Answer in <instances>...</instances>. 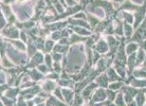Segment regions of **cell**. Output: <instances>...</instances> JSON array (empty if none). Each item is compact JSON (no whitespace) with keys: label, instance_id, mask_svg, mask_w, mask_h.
Masks as SVG:
<instances>
[{"label":"cell","instance_id":"cell-1","mask_svg":"<svg viewBox=\"0 0 146 106\" xmlns=\"http://www.w3.org/2000/svg\"><path fill=\"white\" fill-rule=\"evenodd\" d=\"M133 23H132V29L135 30L142 23V21L145 19V2L138 9L137 11L133 12Z\"/></svg>","mask_w":146,"mask_h":106},{"label":"cell","instance_id":"cell-2","mask_svg":"<svg viewBox=\"0 0 146 106\" xmlns=\"http://www.w3.org/2000/svg\"><path fill=\"white\" fill-rule=\"evenodd\" d=\"M105 100H106V89L98 87L94 90V92L92 93L91 99H90V102L89 103H98L105 101Z\"/></svg>","mask_w":146,"mask_h":106},{"label":"cell","instance_id":"cell-3","mask_svg":"<svg viewBox=\"0 0 146 106\" xmlns=\"http://www.w3.org/2000/svg\"><path fill=\"white\" fill-rule=\"evenodd\" d=\"M19 30L16 28V27H13V26H7L5 29L2 30V35L5 37H9L10 39H15V38H18L19 37Z\"/></svg>","mask_w":146,"mask_h":106},{"label":"cell","instance_id":"cell-4","mask_svg":"<svg viewBox=\"0 0 146 106\" xmlns=\"http://www.w3.org/2000/svg\"><path fill=\"white\" fill-rule=\"evenodd\" d=\"M98 87H99V85L96 84L95 82H94V83H93V82L89 83V84L85 87V89L83 90V92H82V97H83V99H84L85 101H88V100L91 99L92 93L94 92V90Z\"/></svg>","mask_w":146,"mask_h":106},{"label":"cell","instance_id":"cell-5","mask_svg":"<svg viewBox=\"0 0 146 106\" xmlns=\"http://www.w3.org/2000/svg\"><path fill=\"white\" fill-rule=\"evenodd\" d=\"M92 49H94L95 51L99 52L100 54H106L107 52L109 51V47H108V44L105 40V38H100L96 45H94Z\"/></svg>","mask_w":146,"mask_h":106},{"label":"cell","instance_id":"cell-6","mask_svg":"<svg viewBox=\"0 0 146 106\" xmlns=\"http://www.w3.org/2000/svg\"><path fill=\"white\" fill-rule=\"evenodd\" d=\"M141 5H137V4H133L131 1H128V0H125L124 2H122L121 5H119L115 11L117 12H122V11H126V12H130V11H137L138 9H140Z\"/></svg>","mask_w":146,"mask_h":106},{"label":"cell","instance_id":"cell-7","mask_svg":"<svg viewBox=\"0 0 146 106\" xmlns=\"http://www.w3.org/2000/svg\"><path fill=\"white\" fill-rule=\"evenodd\" d=\"M106 74H107V77H108L109 83H112V82H119V81H123V82H125V81L117 74V71L114 70V68L111 66L108 67V68L106 69Z\"/></svg>","mask_w":146,"mask_h":106},{"label":"cell","instance_id":"cell-8","mask_svg":"<svg viewBox=\"0 0 146 106\" xmlns=\"http://www.w3.org/2000/svg\"><path fill=\"white\" fill-rule=\"evenodd\" d=\"M98 79L95 81V83L99 85V87L101 88H108V85H109V81H108V77H107L106 73H101L98 75Z\"/></svg>","mask_w":146,"mask_h":106},{"label":"cell","instance_id":"cell-9","mask_svg":"<svg viewBox=\"0 0 146 106\" xmlns=\"http://www.w3.org/2000/svg\"><path fill=\"white\" fill-rule=\"evenodd\" d=\"M44 61V56L41 52H36L35 54L33 55V59H32V63L29 64V67H35L38 66L40 64H42Z\"/></svg>","mask_w":146,"mask_h":106},{"label":"cell","instance_id":"cell-10","mask_svg":"<svg viewBox=\"0 0 146 106\" xmlns=\"http://www.w3.org/2000/svg\"><path fill=\"white\" fill-rule=\"evenodd\" d=\"M139 47H140L139 44L133 43V41H128L127 44H126V46H125V53H126V55L132 54V53L138 51Z\"/></svg>","mask_w":146,"mask_h":106},{"label":"cell","instance_id":"cell-11","mask_svg":"<svg viewBox=\"0 0 146 106\" xmlns=\"http://www.w3.org/2000/svg\"><path fill=\"white\" fill-rule=\"evenodd\" d=\"M132 33H133V29H132L131 25L123 21V36L125 37V39L126 40L129 39L131 37Z\"/></svg>","mask_w":146,"mask_h":106},{"label":"cell","instance_id":"cell-12","mask_svg":"<svg viewBox=\"0 0 146 106\" xmlns=\"http://www.w3.org/2000/svg\"><path fill=\"white\" fill-rule=\"evenodd\" d=\"M131 75L135 79H145V63H143L139 69H135Z\"/></svg>","mask_w":146,"mask_h":106},{"label":"cell","instance_id":"cell-13","mask_svg":"<svg viewBox=\"0 0 146 106\" xmlns=\"http://www.w3.org/2000/svg\"><path fill=\"white\" fill-rule=\"evenodd\" d=\"M131 87H135V88H145V79H135V77H132V79L130 80L129 82V84Z\"/></svg>","mask_w":146,"mask_h":106},{"label":"cell","instance_id":"cell-14","mask_svg":"<svg viewBox=\"0 0 146 106\" xmlns=\"http://www.w3.org/2000/svg\"><path fill=\"white\" fill-rule=\"evenodd\" d=\"M70 28H71V30H73L77 35H80V36H82V35L90 36L92 34V31L85 29V28H80V27H75V26H70Z\"/></svg>","mask_w":146,"mask_h":106},{"label":"cell","instance_id":"cell-15","mask_svg":"<svg viewBox=\"0 0 146 106\" xmlns=\"http://www.w3.org/2000/svg\"><path fill=\"white\" fill-rule=\"evenodd\" d=\"M62 97H64V100L66 101L67 103H72L73 100V91L71 89H67V88H62Z\"/></svg>","mask_w":146,"mask_h":106},{"label":"cell","instance_id":"cell-16","mask_svg":"<svg viewBox=\"0 0 146 106\" xmlns=\"http://www.w3.org/2000/svg\"><path fill=\"white\" fill-rule=\"evenodd\" d=\"M55 88H56V83L53 82V81H51V80L46 81V82L44 83V85H42V90L46 91V92L53 91Z\"/></svg>","mask_w":146,"mask_h":106},{"label":"cell","instance_id":"cell-17","mask_svg":"<svg viewBox=\"0 0 146 106\" xmlns=\"http://www.w3.org/2000/svg\"><path fill=\"white\" fill-rule=\"evenodd\" d=\"M19 92V88H9L5 90V97L9 98V99H12L14 100L17 98V95H18Z\"/></svg>","mask_w":146,"mask_h":106},{"label":"cell","instance_id":"cell-18","mask_svg":"<svg viewBox=\"0 0 146 106\" xmlns=\"http://www.w3.org/2000/svg\"><path fill=\"white\" fill-rule=\"evenodd\" d=\"M101 21V19H99L96 16H94V15L92 14H88L87 15V22L90 25V27H93V29H94L95 27L99 25V22Z\"/></svg>","mask_w":146,"mask_h":106},{"label":"cell","instance_id":"cell-19","mask_svg":"<svg viewBox=\"0 0 146 106\" xmlns=\"http://www.w3.org/2000/svg\"><path fill=\"white\" fill-rule=\"evenodd\" d=\"M29 75L34 81H40L41 79H44V74L37 69H32L31 71H29Z\"/></svg>","mask_w":146,"mask_h":106},{"label":"cell","instance_id":"cell-20","mask_svg":"<svg viewBox=\"0 0 146 106\" xmlns=\"http://www.w3.org/2000/svg\"><path fill=\"white\" fill-rule=\"evenodd\" d=\"M125 82H123V81H119V82H112V83H109V85H108V88L109 89H111V90H113V91H119L121 88L124 86Z\"/></svg>","mask_w":146,"mask_h":106},{"label":"cell","instance_id":"cell-21","mask_svg":"<svg viewBox=\"0 0 146 106\" xmlns=\"http://www.w3.org/2000/svg\"><path fill=\"white\" fill-rule=\"evenodd\" d=\"M68 49H69V46L68 45H60V44H57V45H54V47H53V50L54 52L56 53H66L68 51Z\"/></svg>","mask_w":146,"mask_h":106},{"label":"cell","instance_id":"cell-22","mask_svg":"<svg viewBox=\"0 0 146 106\" xmlns=\"http://www.w3.org/2000/svg\"><path fill=\"white\" fill-rule=\"evenodd\" d=\"M87 40V37H80V35H77V34H72L70 36L69 43L70 44H78V43H82V41H86Z\"/></svg>","mask_w":146,"mask_h":106},{"label":"cell","instance_id":"cell-23","mask_svg":"<svg viewBox=\"0 0 146 106\" xmlns=\"http://www.w3.org/2000/svg\"><path fill=\"white\" fill-rule=\"evenodd\" d=\"M114 104L117 106H126L125 104V101H124V97H123V93L122 91L119 90V92L117 93V97H115V99H114Z\"/></svg>","mask_w":146,"mask_h":106},{"label":"cell","instance_id":"cell-24","mask_svg":"<svg viewBox=\"0 0 146 106\" xmlns=\"http://www.w3.org/2000/svg\"><path fill=\"white\" fill-rule=\"evenodd\" d=\"M11 44H13V46H14L16 49H18V50H20V51H26V45H25V43H22V41H20V40H14V39H10L9 40Z\"/></svg>","mask_w":146,"mask_h":106},{"label":"cell","instance_id":"cell-25","mask_svg":"<svg viewBox=\"0 0 146 106\" xmlns=\"http://www.w3.org/2000/svg\"><path fill=\"white\" fill-rule=\"evenodd\" d=\"M73 99H74V101H73L70 105L72 106H82L83 104H84V99H83V97H80V95H76L73 97Z\"/></svg>","mask_w":146,"mask_h":106},{"label":"cell","instance_id":"cell-26","mask_svg":"<svg viewBox=\"0 0 146 106\" xmlns=\"http://www.w3.org/2000/svg\"><path fill=\"white\" fill-rule=\"evenodd\" d=\"M117 91H113V90H111V89H109V88H107L106 89V99L109 100L110 102H113L114 101V99H115V97H117Z\"/></svg>","mask_w":146,"mask_h":106},{"label":"cell","instance_id":"cell-27","mask_svg":"<svg viewBox=\"0 0 146 106\" xmlns=\"http://www.w3.org/2000/svg\"><path fill=\"white\" fill-rule=\"evenodd\" d=\"M1 101H2V104H4V106H14V100L9 99L7 97H3L1 95Z\"/></svg>","mask_w":146,"mask_h":106},{"label":"cell","instance_id":"cell-28","mask_svg":"<svg viewBox=\"0 0 146 106\" xmlns=\"http://www.w3.org/2000/svg\"><path fill=\"white\" fill-rule=\"evenodd\" d=\"M54 47V41L52 39H48L47 41H44V50L47 52H50Z\"/></svg>","mask_w":146,"mask_h":106},{"label":"cell","instance_id":"cell-29","mask_svg":"<svg viewBox=\"0 0 146 106\" xmlns=\"http://www.w3.org/2000/svg\"><path fill=\"white\" fill-rule=\"evenodd\" d=\"M44 62H46V66L49 68V69L51 70L52 68V65H53V59H52V56L50 54H47L44 56ZM52 71V70H51Z\"/></svg>","mask_w":146,"mask_h":106},{"label":"cell","instance_id":"cell-30","mask_svg":"<svg viewBox=\"0 0 146 106\" xmlns=\"http://www.w3.org/2000/svg\"><path fill=\"white\" fill-rule=\"evenodd\" d=\"M37 69H38V71H39V72L42 73V74H47L49 71H51V70L49 69V68H48L46 65H42V64L38 65V66H37Z\"/></svg>","mask_w":146,"mask_h":106},{"label":"cell","instance_id":"cell-31","mask_svg":"<svg viewBox=\"0 0 146 106\" xmlns=\"http://www.w3.org/2000/svg\"><path fill=\"white\" fill-rule=\"evenodd\" d=\"M60 38H62L60 31H54V32L51 34V38H50V39H52L53 41H54V40H59Z\"/></svg>","mask_w":146,"mask_h":106},{"label":"cell","instance_id":"cell-32","mask_svg":"<svg viewBox=\"0 0 146 106\" xmlns=\"http://www.w3.org/2000/svg\"><path fill=\"white\" fill-rule=\"evenodd\" d=\"M62 59V55L60 54V53H56V52H54V53L52 54V59H53V62H59Z\"/></svg>","mask_w":146,"mask_h":106},{"label":"cell","instance_id":"cell-33","mask_svg":"<svg viewBox=\"0 0 146 106\" xmlns=\"http://www.w3.org/2000/svg\"><path fill=\"white\" fill-rule=\"evenodd\" d=\"M47 79H49V80H57L58 79V73H50V74L47 75Z\"/></svg>","mask_w":146,"mask_h":106},{"label":"cell","instance_id":"cell-34","mask_svg":"<svg viewBox=\"0 0 146 106\" xmlns=\"http://www.w3.org/2000/svg\"><path fill=\"white\" fill-rule=\"evenodd\" d=\"M19 36H21V41L22 43H26V41H28V36H27V34L25 31H21L20 32V34H19Z\"/></svg>","mask_w":146,"mask_h":106},{"label":"cell","instance_id":"cell-35","mask_svg":"<svg viewBox=\"0 0 146 106\" xmlns=\"http://www.w3.org/2000/svg\"><path fill=\"white\" fill-rule=\"evenodd\" d=\"M67 1V4L69 5V7H74L75 4H76V2L74 1V0H66Z\"/></svg>","mask_w":146,"mask_h":106},{"label":"cell","instance_id":"cell-36","mask_svg":"<svg viewBox=\"0 0 146 106\" xmlns=\"http://www.w3.org/2000/svg\"><path fill=\"white\" fill-rule=\"evenodd\" d=\"M108 1H113L115 3H122V2H124L125 0H108Z\"/></svg>","mask_w":146,"mask_h":106},{"label":"cell","instance_id":"cell-37","mask_svg":"<svg viewBox=\"0 0 146 106\" xmlns=\"http://www.w3.org/2000/svg\"><path fill=\"white\" fill-rule=\"evenodd\" d=\"M58 1L60 2V4H62V5H64V7L66 5V2H65V0H58Z\"/></svg>","mask_w":146,"mask_h":106},{"label":"cell","instance_id":"cell-38","mask_svg":"<svg viewBox=\"0 0 146 106\" xmlns=\"http://www.w3.org/2000/svg\"><path fill=\"white\" fill-rule=\"evenodd\" d=\"M35 106H47V104H42V103H40V104H36Z\"/></svg>","mask_w":146,"mask_h":106},{"label":"cell","instance_id":"cell-39","mask_svg":"<svg viewBox=\"0 0 146 106\" xmlns=\"http://www.w3.org/2000/svg\"><path fill=\"white\" fill-rule=\"evenodd\" d=\"M82 106H89V105H88V104H83Z\"/></svg>","mask_w":146,"mask_h":106},{"label":"cell","instance_id":"cell-40","mask_svg":"<svg viewBox=\"0 0 146 106\" xmlns=\"http://www.w3.org/2000/svg\"><path fill=\"white\" fill-rule=\"evenodd\" d=\"M0 106H3V104H2V102H0Z\"/></svg>","mask_w":146,"mask_h":106}]
</instances>
